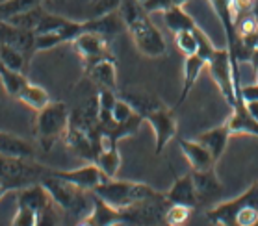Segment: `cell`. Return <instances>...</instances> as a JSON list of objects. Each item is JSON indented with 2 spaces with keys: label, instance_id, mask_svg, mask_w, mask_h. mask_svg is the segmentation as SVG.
<instances>
[{
  "label": "cell",
  "instance_id": "24",
  "mask_svg": "<svg viewBox=\"0 0 258 226\" xmlns=\"http://www.w3.org/2000/svg\"><path fill=\"white\" fill-rule=\"evenodd\" d=\"M28 78H26V72H21V70L10 69L4 63H0V84L4 87L8 97L12 99H17L19 93L23 91V87L28 84Z\"/></svg>",
  "mask_w": 258,
  "mask_h": 226
},
{
  "label": "cell",
  "instance_id": "22",
  "mask_svg": "<svg viewBox=\"0 0 258 226\" xmlns=\"http://www.w3.org/2000/svg\"><path fill=\"white\" fill-rule=\"evenodd\" d=\"M0 154L10 158H21V160H34L35 148L19 135L0 132Z\"/></svg>",
  "mask_w": 258,
  "mask_h": 226
},
{
  "label": "cell",
  "instance_id": "36",
  "mask_svg": "<svg viewBox=\"0 0 258 226\" xmlns=\"http://www.w3.org/2000/svg\"><path fill=\"white\" fill-rule=\"evenodd\" d=\"M63 45L58 34H35V52H45Z\"/></svg>",
  "mask_w": 258,
  "mask_h": 226
},
{
  "label": "cell",
  "instance_id": "7",
  "mask_svg": "<svg viewBox=\"0 0 258 226\" xmlns=\"http://www.w3.org/2000/svg\"><path fill=\"white\" fill-rule=\"evenodd\" d=\"M50 169L45 165L35 163L34 160H21V158H10L0 154V182H4L13 191H19L21 187L41 182L45 174Z\"/></svg>",
  "mask_w": 258,
  "mask_h": 226
},
{
  "label": "cell",
  "instance_id": "35",
  "mask_svg": "<svg viewBox=\"0 0 258 226\" xmlns=\"http://www.w3.org/2000/svg\"><path fill=\"white\" fill-rule=\"evenodd\" d=\"M123 0H95L91 2V12H89L88 19L91 17H100V15H106V13L117 12L119 6H121Z\"/></svg>",
  "mask_w": 258,
  "mask_h": 226
},
{
  "label": "cell",
  "instance_id": "27",
  "mask_svg": "<svg viewBox=\"0 0 258 226\" xmlns=\"http://www.w3.org/2000/svg\"><path fill=\"white\" fill-rule=\"evenodd\" d=\"M95 163L102 169V173L108 178H115L121 167V154H119L117 146H110V148H102L99 152V156L95 160Z\"/></svg>",
  "mask_w": 258,
  "mask_h": 226
},
{
  "label": "cell",
  "instance_id": "28",
  "mask_svg": "<svg viewBox=\"0 0 258 226\" xmlns=\"http://www.w3.org/2000/svg\"><path fill=\"white\" fill-rule=\"evenodd\" d=\"M0 63H4L6 67H10V69L26 72L30 61L26 59V56H24L21 50H17V48L10 47V45L0 41Z\"/></svg>",
  "mask_w": 258,
  "mask_h": 226
},
{
  "label": "cell",
  "instance_id": "30",
  "mask_svg": "<svg viewBox=\"0 0 258 226\" xmlns=\"http://www.w3.org/2000/svg\"><path fill=\"white\" fill-rule=\"evenodd\" d=\"M175 45L184 56H194L199 52V41L195 30H180L175 34Z\"/></svg>",
  "mask_w": 258,
  "mask_h": 226
},
{
  "label": "cell",
  "instance_id": "4",
  "mask_svg": "<svg viewBox=\"0 0 258 226\" xmlns=\"http://www.w3.org/2000/svg\"><path fill=\"white\" fill-rule=\"evenodd\" d=\"M41 184L50 193L54 206L59 208L61 211H65V213L78 217V222L93 208V198L88 197L86 189L75 186L71 182H65L61 178H56V176L50 174V171L41 178Z\"/></svg>",
  "mask_w": 258,
  "mask_h": 226
},
{
  "label": "cell",
  "instance_id": "11",
  "mask_svg": "<svg viewBox=\"0 0 258 226\" xmlns=\"http://www.w3.org/2000/svg\"><path fill=\"white\" fill-rule=\"evenodd\" d=\"M50 174L56 176V178H61V180H65V182H71V184H75V186L82 187L86 191H95L100 184H104L106 180H110L95 162H89L88 165H84V167L71 169V171L50 169Z\"/></svg>",
  "mask_w": 258,
  "mask_h": 226
},
{
  "label": "cell",
  "instance_id": "18",
  "mask_svg": "<svg viewBox=\"0 0 258 226\" xmlns=\"http://www.w3.org/2000/svg\"><path fill=\"white\" fill-rule=\"evenodd\" d=\"M115 59H104L95 63L89 69H84V74L93 82L99 89H112L117 91V67H115Z\"/></svg>",
  "mask_w": 258,
  "mask_h": 226
},
{
  "label": "cell",
  "instance_id": "12",
  "mask_svg": "<svg viewBox=\"0 0 258 226\" xmlns=\"http://www.w3.org/2000/svg\"><path fill=\"white\" fill-rule=\"evenodd\" d=\"M0 41L10 47L17 48L26 56L28 61H32L35 54V34L32 30H24L17 24L0 19Z\"/></svg>",
  "mask_w": 258,
  "mask_h": 226
},
{
  "label": "cell",
  "instance_id": "29",
  "mask_svg": "<svg viewBox=\"0 0 258 226\" xmlns=\"http://www.w3.org/2000/svg\"><path fill=\"white\" fill-rule=\"evenodd\" d=\"M43 0H4L0 2V19L10 21L12 17L32 10V8L41 6Z\"/></svg>",
  "mask_w": 258,
  "mask_h": 226
},
{
  "label": "cell",
  "instance_id": "38",
  "mask_svg": "<svg viewBox=\"0 0 258 226\" xmlns=\"http://www.w3.org/2000/svg\"><path fill=\"white\" fill-rule=\"evenodd\" d=\"M141 6H143V10L147 13H154V12L164 13L165 10H169L173 6V0H145Z\"/></svg>",
  "mask_w": 258,
  "mask_h": 226
},
{
  "label": "cell",
  "instance_id": "8",
  "mask_svg": "<svg viewBox=\"0 0 258 226\" xmlns=\"http://www.w3.org/2000/svg\"><path fill=\"white\" fill-rule=\"evenodd\" d=\"M167 198L165 193L156 197L145 198L141 202L121 208L123 211V224H165V211H167Z\"/></svg>",
  "mask_w": 258,
  "mask_h": 226
},
{
  "label": "cell",
  "instance_id": "42",
  "mask_svg": "<svg viewBox=\"0 0 258 226\" xmlns=\"http://www.w3.org/2000/svg\"><path fill=\"white\" fill-rule=\"evenodd\" d=\"M138 2H141V4H143V2H145V0H138Z\"/></svg>",
  "mask_w": 258,
  "mask_h": 226
},
{
  "label": "cell",
  "instance_id": "32",
  "mask_svg": "<svg viewBox=\"0 0 258 226\" xmlns=\"http://www.w3.org/2000/svg\"><path fill=\"white\" fill-rule=\"evenodd\" d=\"M43 15H45V10H43V6H37V8H32V10H28V12L19 13V15L12 17V19H10V23L17 24V26H21V28H24V30H32V32H34L35 26H37V24H39V21H41Z\"/></svg>",
  "mask_w": 258,
  "mask_h": 226
},
{
  "label": "cell",
  "instance_id": "23",
  "mask_svg": "<svg viewBox=\"0 0 258 226\" xmlns=\"http://www.w3.org/2000/svg\"><path fill=\"white\" fill-rule=\"evenodd\" d=\"M126 102H128L138 115H141L145 119L153 110H156L158 106H162L164 102L153 93H147V91H123L121 95Z\"/></svg>",
  "mask_w": 258,
  "mask_h": 226
},
{
  "label": "cell",
  "instance_id": "31",
  "mask_svg": "<svg viewBox=\"0 0 258 226\" xmlns=\"http://www.w3.org/2000/svg\"><path fill=\"white\" fill-rule=\"evenodd\" d=\"M69 23V19L61 17V15H54V13L45 12L39 24L35 26L34 34H58L65 28V24Z\"/></svg>",
  "mask_w": 258,
  "mask_h": 226
},
{
  "label": "cell",
  "instance_id": "33",
  "mask_svg": "<svg viewBox=\"0 0 258 226\" xmlns=\"http://www.w3.org/2000/svg\"><path fill=\"white\" fill-rule=\"evenodd\" d=\"M191 213V208L182 206V204H169L165 211V224H182L186 222Z\"/></svg>",
  "mask_w": 258,
  "mask_h": 226
},
{
  "label": "cell",
  "instance_id": "3",
  "mask_svg": "<svg viewBox=\"0 0 258 226\" xmlns=\"http://www.w3.org/2000/svg\"><path fill=\"white\" fill-rule=\"evenodd\" d=\"M206 67L210 70L212 80L217 86L225 102L234 108L240 102V70L230 56L229 48H214V52L206 59Z\"/></svg>",
  "mask_w": 258,
  "mask_h": 226
},
{
  "label": "cell",
  "instance_id": "9",
  "mask_svg": "<svg viewBox=\"0 0 258 226\" xmlns=\"http://www.w3.org/2000/svg\"><path fill=\"white\" fill-rule=\"evenodd\" d=\"M71 47L84 61V69H89L104 59H115L110 50V41H106L102 35L93 34V32H84L78 37H75L71 41Z\"/></svg>",
  "mask_w": 258,
  "mask_h": 226
},
{
  "label": "cell",
  "instance_id": "14",
  "mask_svg": "<svg viewBox=\"0 0 258 226\" xmlns=\"http://www.w3.org/2000/svg\"><path fill=\"white\" fill-rule=\"evenodd\" d=\"M93 208L89 211L80 224H95V226H113V224H123V211L121 208L110 204L97 193H93Z\"/></svg>",
  "mask_w": 258,
  "mask_h": 226
},
{
  "label": "cell",
  "instance_id": "17",
  "mask_svg": "<svg viewBox=\"0 0 258 226\" xmlns=\"http://www.w3.org/2000/svg\"><path fill=\"white\" fill-rule=\"evenodd\" d=\"M178 146L184 158L188 160L191 171H208L216 167L217 162L214 160L210 150L197 139H178Z\"/></svg>",
  "mask_w": 258,
  "mask_h": 226
},
{
  "label": "cell",
  "instance_id": "2",
  "mask_svg": "<svg viewBox=\"0 0 258 226\" xmlns=\"http://www.w3.org/2000/svg\"><path fill=\"white\" fill-rule=\"evenodd\" d=\"M206 219L214 224L223 226L258 224V180L232 200H225L212 206L206 211Z\"/></svg>",
  "mask_w": 258,
  "mask_h": 226
},
{
  "label": "cell",
  "instance_id": "43",
  "mask_svg": "<svg viewBox=\"0 0 258 226\" xmlns=\"http://www.w3.org/2000/svg\"><path fill=\"white\" fill-rule=\"evenodd\" d=\"M91 2H95V0H91Z\"/></svg>",
  "mask_w": 258,
  "mask_h": 226
},
{
  "label": "cell",
  "instance_id": "13",
  "mask_svg": "<svg viewBox=\"0 0 258 226\" xmlns=\"http://www.w3.org/2000/svg\"><path fill=\"white\" fill-rule=\"evenodd\" d=\"M17 206L32 209L41 217L43 213H47L48 209L54 208V202L47 187L43 186L41 182H35V184H30V186H24L19 189Z\"/></svg>",
  "mask_w": 258,
  "mask_h": 226
},
{
  "label": "cell",
  "instance_id": "40",
  "mask_svg": "<svg viewBox=\"0 0 258 226\" xmlns=\"http://www.w3.org/2000/svg\"><path fill=\"white\" fill-rule=\"evenodd\" d=\"M243 108H245V111L249 113V117H251L252 121L258 122V100H251V102H243Z\"/></svg>",
  "mask_w": 258,
  "mask_h": 226
},
{
  "label": "cell",
  "instance_id": "10",
  "mask_svg": "<svg viewBox=\"0 0 258 226\" xmlns=\"http://www.w3.org/2000/svg\"><path fill=\"white\" fill-rule=\"evenodd\" d=\"M145 121L151 124L154 132V152L162 154L164 148L169 145L171 139L176 137V117L175 111L167 108L165 104L158 106L145 117Z\"/></svg>",
  "mask_w": 258,
  "mask_h": 226
},
{
  "label": "cell",
  "instance_id": "6",
  "mask_svg": "<svg viewBox=\"0 0 258 226\" xmlns=\"http://www.w3.org/2000/svg\"><path fill=\"white\" fill-rule=\"evenodd\" d=\"M93 193H97L99 197H102L104 200H108V202L117 206V208H126V206L141 202L145 198L160 195V191H156L154 187L147 186V184L130 182V180H115V178L106 180L104 184H100Z\"/></svg>",
  "mask_w": 258,
  "mask_h": 226
},
{
  "label": "cell",
  "instance_id": "1",
  "mask_svg": "<svg viewBox=\"0 0 258 226\" xmlns=\"http://www.w3.org/2000/svg\"><path fill=\"white\" fill-rule=\"evenodd\" d=\"M119 15L123 19L126 32L134 41L136 48L147 58H160L167 52V43L160 34L156 24L149 19V13L143 10L138 0H123L119 6Z\"/></svg>",
  "mask_w": 258,
  "mask_h": 226
},
{
  "label": "cell",
  "instance_id": "39",
  "mask_svg": "<svg viewBox=\"0 0 258 226\" xmlns=\"http://www.w3.org/2000/svg\"><path fill=\"white\" fill-rule=\"evenodd\" d=\"M240 100H243V102L258 100V82L240 87Z\"/></svg>",
  "mask_w": 258,
  "mask_h": 226
},
{
  "label": "cell",
  "instance_id": "19",
  "mask_svg": "<svg viewBox=\"0 0 258 226\" xmlns=\"http://www.w3.org/2000/svg\"><path fill=\"white\" fill-rule=\"evenodd\" d=\"M230 130L227 124H221V126H216V128H210V130H206V132H203L197 137V141L199 143H203V145L210 150V154L214 156V160L216 162H219L221 160V156H223V152L227 150V145H229V139H230Z\"/></svg>",
  "mask_w": 258,
  "mask_h": 226
},
{
  "label": "cell",
  "instance_id": "41",
  "mask_svg": "<svg viewBox=\"0 0 258 226\" xmlns=\"http://www.w3.org/2000/svg\"><path fill=\"white\" fill-rule=\"evenodd\" d=\"M189 0H173V6H184V4H188Z\"/></svg>",
  "mask_w": 258,
  "mask_h": 226
},
{
  "label": "cell",
  "instance_id": "25",
  "mask_svg": "<svg viewBox=\"0 0 258 226\" xmlns=\"http://www.w3.org/2000/svg\"><path fill=\"white\" fill-rule=\"evenodd\" d=\"M164 23L173 34L180 32V30H195L197 28V23L191 19V15H188V13L184 12V8L182 6H171L169 10H165Z\"/></svg>",
  "mask_w": 258,
  "mask_h": 226
},
{
  "label": "cell",
  "instance_id": "26",
  "mask_svg": "<svg viewBox=\"0 0 258 226\" xmlns=\"http://www.w3.org/2000/svg\"><path fill=\"white\" fill-rule=\"evenodd\" d=\"M17 100H21L23 104H26L28 108L37 111V110H41V108H45V106L50 102V97H48L47 89H43V87L37 86V84L28 82V84L23 87V91L19 93Z\"/></svg>",
  "mask_w": 258,
  "mask_h": 226
},
{
  "label": "cell",
  "instance_id": "37",
  "mask_svg": "<svg viewBox=\"0 0 258 226\" xmlns=\"http://www.w3.org/2000/svg\"><path fill=\"white\" fill-rule=\"evenodd\" d=\"M12 224L13 226H35V224H39V215L35 213V211H32V209L21 208V206H19L15 215H13Z\"/></svg>",
  "mask_w": 258,
  "mask_h": 226
},
{
  "label": "cell",
  "instance_id": "21",
  "mask_svg": "<svg viewBox=\"0 0 258 226\" xmlns=\"http://www.w3.org/2000/svg\"><path fill=\"white\" fill-rule=\"evenodd\" d=\"M205 67H206V59L199 52L194 54V56H186V61H184V82H182L180 97L176 100V108L188 99V95L191 93V89L195 87V84H197V80H199V76Z\"/></svg>",
  "mask_w": 258,
  "mask_h": 226
},
{
  "label": "cell",
  "instance_id": "15",
  "mask_svg": "<svg viewBox=\"0 0 258 226\" xmlns=\"http://www.w3.org/2000/svg\"><path fill=\"white\" fill-rule=\"evenodd\" d=\"M210 4H212L214 13H216L217 19H219L221 26H223L225 39H227V48H229L230 56L234 59V48H236V43H238V35H236V26H234V23H236L234 0H210Z\"/></svg>",
  "mask_w": 258,
  "mask_h": 226
},
{
  "label": "cell",
  "instance_id": "20",
  "mask_svg": "<svg viewBox=\"0 0 258 226\" xmlns=\"http://www.w3.org/2000/svg\"><path fill=\"white\" fill-rule=\"evenodd\" d=\"M195 184V191L199 197V204L212 200L221 193V182L217 178L216 169H208V171H191Z\"/></svg>",
  "mask_w": 258,
  "mask_h": 226
},
{
  "label": "cell",
  "instance_id": "5",
  "mask_svg": "<svg viewBox=\"0 0 258 226\" xmlns=\"http://www.w3.org/2000/svg\"><path fill=\"white\" fill-rule=\"evenodd\" d=\"M71 111L63 102H48L45 108L37 110L35 115V137L43 150L48 152L61 137H65L69 128Z\"/></svg>",
  "mask_w": 258,
  "mask_h": 226
},
{
  "label": "cell",
  "instance_id": "34",
  "mask_svg": "<svg viewBox=\"0 0 258 226\" xmlns=\"http://www.w3.org/2000/svg\"><path fill=\"white\" fill-rule=\"evenodd\" d=\"M134 113H136L134 108H132L123 97H117L115 104H113V110H112V121L115 122V124H121V122L128 121Z\"/></svg>",
  "mask_w": 258,
  "mask_h": 226
},
{
  "label": "cell",
  "instance_id": "16",
  "mask_svg": "<svg viewBox=\"0 0 258 226\" xmlns=\"http://www.w3.org/2000/svg\"><path fill=\"white\" fill-rule=\"evenodd\" d=\"M165 198H167L169 204H182V206H188L191 209L197 208L199 206V197H197V191H195L191 173L176 176L171 189L165 193Z\"/></svg>",
  "mask_w": 258,
  "mask_h": 226
}]
</instances>
